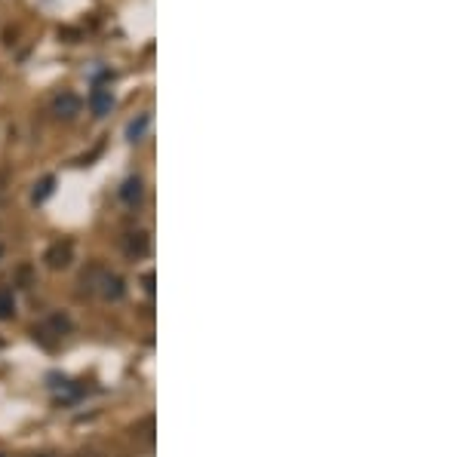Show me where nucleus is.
Segmentation results:
<instances>
[{"mask_svg":"<svg viewBox=\"0 0 461 457\" xmlns=\"http://www.w3.org/2000/svg\"><path fill=\"white\" fill-rule=\"evenodd\" d=\"M43 261H46V267L50 270H65V267H71L74 264V242L71 239H55L46 246L43 252Z\"/></svg>","mask_w":461,"mask_h":457,"instance_id":"obj_1","label":"nucleus"},{"mask_svg":"<svg viewBox=\"0 0 461 457\" xmlns=\"http://www.w3.org/2000/svg\"><path fill=\"white\" fill-rule=\"evenodd\" d=\"M96 283H99V295L105 298V301H120V298L126 295V286L123 279H120L117 273H108V270H96Z\"/></svg>","mask_w":461,"mask_h":457,"instance_id":"obj_2","label":"nucleus"},{"mask_svg":"<svg viewBox=\"0 0 461 457\" xmlns=\"http://www.w3.org/2000/svg\"><path fill=\"white\" fill-rule=\"evenodd\" d=\"M80 108H83V101H80V96H74V92H62V96H55V101H52V114L65 117V120L77 117Z\"/></svg>","mask_w":461,"mask_h":457,"instance_id":"obj_3","label":"nucleus"},{"mask_svg":"<svg viewBox=\"0 0 461 457\" xmlns=\"http://www.w3.org/2000/svg\"><path fill=\"white\" fill-rule=\"evenodd\" d=\"M123 249L129 258H145L148 252H151V237H148L145 230H133V233H126Z\"/></svg>","mask_w":461,"mask_h":457,"instance_id":"obj_4","label":"nucleus"},{"mask_svg":"<svg viewBox=\"0 0 461 457\" xmlns=\"http://www.w3.org/2000/svg\"><path fill=\"white\" fill-rule=\"evenodd\" d=\"M43 329L50 332V334H55V338H62V334H68V332L74 329V322H71V316H68V313L55 310V313H50V316H46Z\"/></svg>","mask_w":461,"mask_h":457,"instance_id":"obj_5","label":"nucleus"},{"mask_svg":"<svg viewBox=\"0 0 461 457\" xmlns=\"http://www.w3.org/2000/svg\"><path fill=\"white\" fill-rule=\"evenodd\" d=\"M111 105H114V96H111V89H101V86L92 89V96H89L92 114H96V117H105L108 111H111Z\"/></svg>","mask_w":461,"mask_h":457,"instance_id":"obj_6","label":"nucleus"},{"mask_svg":"<svg viewBox=\"0 0 461 457\" xmlns=\"http://www.w3.org/2000/svg\"><path fill=\"white\" fill-rule=\"evenodd\" d=\"M120 200H123L126 206H135V203L142 200V179H126L123 188H120Z\"/></svg>","mask_w":461,"mask_h":457,"instance_id":"obj_7","label":"nucleus"},{"mask_svg":"<svg viewBox=\"0 0 461 457\" xmlns=\"http://www.w3.org/2000/svg\"><path fill=\"white\" fill-rule=\"evenodd\" d=\"M148 126H151V114H138L133 123L126 126V138H129V142H142L145 132H148Z\"/></svg>","mask_w":461,"mask_h":457,"instance_id":"obj_8","label":"nucleus"},{"mask_svg":"<svg viewBox=\"0 0 461 457\" xmlns=\"http://www.w3.org/2000/svg\"><path fill=\"white\" fill-rule=\"evenodd\" d=\"M13 316H16V298L9 288H4V292H0V322L13 320Z\"/></svg>","mask_w":461,"mask_h":457,"instance_id":"obj_9","label":"nucleus"},{"mask_svg":"<svg viewBox=\"0 0 461 457\" xmlns=\"http://www.w3.org/2000/svg\"><path fill=\"white\" fill-rule=\"evenodd\" d=\"M52 191H55V179L52 175H46V179H40V184L34 188V203H46L52 197Z\"/></svg>","mask_w":461,"mask_h":457,"instance_id":"obj_10","label":"nucleus"},{"mask_svg":"<svg viewBox=\"0 0 461 457\" xmlns=\"http://www.w3.org/2000/svg\"><path fill=\"white\" fill-rule=\"evenodd\" d=\"M16 283H18V288H31L34 286V267L28 264V261L16 267Z\"/></svg>","mask_w":461,"mask_h":457,"instance_id":"obj_11","label":"nucleus"},{"mask_svg":"<svg viewBox=\"0 0 461 457\" xmlns=\"http://www.w3.org/2000/svg\"><path fill=\"white\" fill-rule=\"evenodd\" d=\"M142 286L148 288V292H154V273L148 270V273H142Z\"/></svg>","mask_w":461,"mask_h":457,"instance_id":"obj_12","label":"nucleus"},{"mask_svg":"<svg viewBox=\"0 0 461 457\" xmlns=\"http://www.w3.org/2000/svg\"><path fill=\"white\" fill-rule=\"evenodd\" d=\"M0 258H4V246H0Z\"/></svg>","mask_w":461,"mask_h":457,"instance_id":"obj_13","label":"nucleus"},{"mask_svg":"<svg viewBox=\"0 0 461 457\" xmlns=\"http://www.w3.org/2000/svg\"><path fill=\"white\" fill-rule=\"evenodd\" d=\"M0 457H6V454H0Z\"/></svg>","mask_w":461,"mask_h":457,"instance_id":"obj_14","label":"nucleus"}]
</instances>
